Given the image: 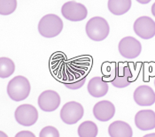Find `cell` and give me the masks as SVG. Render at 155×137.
I'll return each mask as SVG.
<instances>
[{
    "instance_id": "1",
    "label": "cell",
    "mask_w": 155,
    "mask_h": 137,
    "mask_svg": "<svg viewBox=\"0 0 155 137\" xmlns=\"http://www.w3.org/2000/svg\"><path fill=\"white\" fill-rule=\"evenodd\" d=\"M30 90L31 86L29 80L22 75L15 76L7 85V94L9 97L15 102L25 100L29 96Z\"/></svg>"
},
{
    "instance_id": "2",
    "label": "cell",
    "mask_w": 155,
    "mask_h": 137,
    "mask_svg": "<svg viewBox=\"0 0 155 137\" xmlns=\"http://www.w3.org/2000/svg\"><path fill=\"white\" fill-rule=\"evenodd\" d=\"M63 29V21L56 14L45 15L38 23L39 34L45 38L58 36Z\"/></svg>"
},
{
    "instance_id": "3",
    "label": "cell",
    "mask_w": 155,
    "mask_h": 137,
    "mask_svg": "<svg viewBox=\"0 0 155 137\" xmlns=\"http://www.w3.org/2000/svg\"><path fill=\"white\" fill-rule=\"evenodd\" d=\"M85 31L88 37L95 42H101L105 40L109 34V24L102 17H93L86 24Z\"/></svg>"
},
{
    "instance_id": "4",
    "label": "cell",
    "mask_w": 155,
    "mask_h": 137,
    "mask_svg": "<svg viewBox=\"0 0 155 137\" xmlns=\"http://www.w3.org/2000/svg\"><path fill=\"white\" fill-rule=\"evenodd\" d=\"M136 77L133 75L130 67L127 64L120 63L117 67L114 70L112 73L111 83L113 86L118 89H123L128 87L133 80H135Z\"/></svg>"
},
{
    "instance_id": "5",
    "label": "cell",
    "mask_w": 155,
    "mask_h": 137,
    "mask_svg": "<svg viewBox=\"0 0 155 137\" xmlns=\"http://www.w3.org/2000/svg\"><path fill=\"white\" fill-rule=\"evenodd\" d=\"M84 113V109L83 105L78 102L71 101L65 103L61 108L60 119L68 125H74L83 118Z\"/></svg>"
},
{
    "instance_id": "6",
    "label": "cell",
    "mask_w": 155,
    "mask_h": 137,
    "mask_svg": "<svg viewBox=\"0 0 155 137\" xmlns=\"http://www.w3.org/2000/svg\"><path fill=\"white\" fill-rule=\"evenodd\" d=\"M61 13L63 17L70 21H82L86 19L88 10L83 4L75 1H69L65 3L61 7Z\"/></svg>"
},
{
    "instance_id": "7",
    "label": "cell",
    "mask_w": 155,
    "mask_h": 137,
    "mask_svg": "<svg viewBox=\"0 0 155 137\" xmlns=\"http://www.w3.org/2000/svg\"><path fill=\"white\" fill-rule=\"evenodd\" d=\"M15 120L21 126H31L38 119V112L35 106L25 103L17 107L14 113Z\"/></svg>"
},
{
    "instance_id": "8",
    "label": "cell",
    "mask_w": 155,
    "mask_h": 137,
    "mask_svg": "<svg viewBox=\"0 0 155 137\" xmlns=\"http://www.w3.org/2000/svg\"><path fill=\"white\" fill-rule=\"evenodd\" d=\"M118 50L120 54L123 57L133 59L140 55L142 45L136 38L132 36H126L120 41Z\"/></svg>"
},
{
    "instance_id": "9",
    "label": "cell",
    "mask_w": 155,
    "mask_h": 137,
    "mask_svg": "<svg viewBox=\"0 0 155 137\" xmlns=\"http://www.w3.org/2000/svg\"><path fill=\"white\" fill-rule=\"evenodd\" d=\"M133 28L136 34L144 40L151 39L155 35V21L148 16H142L137 19Z\"/></svg>"
},
{
    "instance_id": "10",
    "label": "cell",
    "mask_w": 155,
    "mask_h": 137,
    "mask_svg": "<svg viewBox=\"0 0 155 137\" xmlns=\"http://www.w3.org/2000/svg\"><path fill=\"white\" fill-rule=\"evenodd\" d=\"M60 96L54 90H45L42 92L38 97V105L40 109L46 113L56 111L60 104Z\"/></svg>"
},
{
    "instance_id": "11",
    "label": "cell",
    "mask_w": 155,
    "mask_h": 137,
    "mask_svg": "<svg viewBox=\"0 0 155 137\" xmlns=\"http://www.w3.org/2000/svg\"><path fill=\"white\" fill-rule=\"evenodd\" d=\"M133 97L139 106H151L155 103V92L147 85L137 87L134 91Z\"/></svg>"
},
{
    "instance_id": "12",
    "label": "cell",
    "mask_w": 155,
    "mask_h": 137,
    "mask_svg": "<svg viewBox=\"0 0 155 137\" xmlns=\"http://www.w3.org/2000/svg\"><path fill=\"white\" fill-rule=\"evenodd\" d=\"M115 114L114 104L110 101L103 100L97 102L93 107V115L99 121L106 122L114 118Z\"/></svg>"
},
{
    "instance_id": "13",
    "label": "cell",
    "mask_w": 155,
    "mask_h": 137,
    "mask_svg": "<svg viewBox=\"0 0 155 137\" xmlns=\"http://www.w3.org/2000/svg\"><path fill=\"white\" fill-rule=\"evenodd\" d=\"M136 126L142 131H149L155 128V113L153 110L139 111L135 116Z\"/></svg>"
},
{
    "instance_id": "14",
    "label": "cell",
    "mask_w": 155,
    "mask_h": 137,
    "mask_svg": "<svg viewBox=\"0 0 155 137\" xmlns=\"http://www.w3.org/2000/svg\"><path fill=\"white\" fill-rule=\"evenodd\" d=\"M87 89L91 96L95 98H99L107 94L109 87L107 81L104 80V78L97 76L90 80Z\"/></svg>"
},
{
    "instance_id": "15",
    "label": "cell",
    "mask_w": 155,
    "mask_h": 137,
    "mask_svg": "<svg viewBox=\"0 0 155 137\" xmlns=\"http://www.w3.org/2000/svg\"><path fill=\"white\" fill-rule=\"evenodd\" d=\"M108 134L111 137H132L133 131L127 122L117 120L110 124Z\"/></svg>"
},
{
    "instance_id": "16",
    "label": "cell",
    "mask_w": 155,
    "mask_h": 137,
    "mask_svg": "<svg viewBox=\"0 0 155 137\" xmlns=\"http://www.w3.org/2000/svg\"><path fill=\"white\" fill-rule=\"evenodd\" d=\"M131 0H108V9L114 15H123L130 11Z\"/></svg>"
},
{
    "instance_id": "17",
    "label": "cell",
    "mask_w": 155,
    "mask_h": 137,
    "mask_svg": "<svg viewBox=\"0 0 155 137\" xmlns=\"http://www.w3.org/2000/svg\"><path fill=\"white\" fill-rule=\"evenodd\" d=\"M77 132L79 137H96L98 133V128L93 121L88 120L79 126Z\"/></svg>"
},
{
    "instance_id": "18",
    "label": "cell",
    "mask_w": 155,
    "mask_h": 137,
    "mask_svg": "<svg viewBox=\"0 0 155 137\" xmlns=\"http://www.w3.org/2000/svg\"><path fill=\"white\" fill-rule=\"evenodd\" d=\"M15 71V64L11 58L0 57V78L5 79L13 74Z\"/></svg>"
},
{
    "instance_id": "19",
    "label": "cell",
    "mask_w": 155,
    "mask_h": 137,
    "mask_svg": "<svg viewBox=\"0 0 155 137\" xmlns=\"http://www.w3.org/2000/svg\"><path fill=\"white\" fill-rule=\"evenodd\" d=\"M17 8V0H0V15H10Z\"/></svg>"
},
{
    "instance_id": "20",
    "label": "cell",
    "mask_w": 155,
    "mask_h": 137,
    "mask_svg": "<svg viewBox=\"0 0 155 137\" xmlns=\"http://www.w3.org/2000/svg\"><path fill=\"white\" fill-rule=\"evenodd\" d=\"M39 137H60V132L54 126H47L40 131Z\"/></svg>"
},
{
    "instance_id": "21",
    "label": "cell",
    "mask_w": 155,
    "mask_h": 137,
    "mask_svg": "<svg viewBox=\"0 0 155 137\" xmlns=\"http://www.w3.org/2000/svg\"><path fill=\"white\" fill-rule=\"evenodd\" d=\"M86 77H87V76H83L81 79L74 80V81H72V82H68V81H66V82H64V85H65L68 89L72 90H78V89L82 88L84 85V83H85V81H86Z\"/></svg>"
},
{
    "instance_id": "22",
    "label": "cell",
    "mask_w": 155,
    "mask_h": 137,
    "mask_svg": "<svg viewBox=\"0 0 155 137\" xmlns=\"http://www.w3.org/2000/svg\"><path fill=\"white\" fill-rule=\"evenodd\" d=\"M14 137H36V135L30 131L23 130V131H21V132L17 133Z\"/></svg>"
},
{
    "instance_id": "23",
    "label": "cell",
    "mask_w": 155,
    "mask_h": 137,
    "mask_svg": "<svg viewBox=\"0 0 155 137\" xmlns=\"http://www.w3.org/2000/svg\"><path fill=\"white\" fill-rule=\"evenodd\" d=\"M138 3H140V4H142V5H146V4H148V3H150L152 0H137Z\"/></svg>"
},
{
    "instance_id": "24",
    "label": "cell",
    "mask_w": 155,
    "mask_h": 137,
    "mask_svg": "<svg viewBox=\"0 0 155 137\" xmlns=\"http://www.w3.org/2000/svg\"><path fill=\"white\" fill-rule=\"evenodd\" d=\"M152 13H153V15L155 17V2L154 4L153 5V6H152Z\"/></svg>"
},
{
    "instance_id": "25",
    "label": "cell",
    "mask_w": 155,
    "mask_h": 137,
    "mask_svg": "<svg viewBox=\"0 0 155 137\" xmlns=\"http://www.w3.org/2000/svg\"><path fill=\"white\" fill-rule=\"evenodd\" d=\"M0 137H8V135L5 133H4L3 131H0Z\"/></svg>"
},
{
    "instance_id": "26",
    "label": "cell",
    "mask_w": 155,
    "mask_h": 137,
    "mask_svg": "<svg viewBox=\"0 0 155 137\" xmlns=\"http://www.w3.org/2000/svg\"><path fill=\"white\" fill-rule=\"evenodd\" d=\"M143 137H155V133H153V134H148V135H145Z\"/></svg>"
},
{
    "instance_id": "27",
    "label": "cell",
    "mask_w": 155,
    "mask_h": 137,
    "mask_svg": "<svg viewBox=\"0 0 155 137\" xmlns=\"http://www.w3.org/2000/svg\"><path fill=\"white\" fill-rule=\"evenodd\" d=\"M154 85H155V80H154Z\"/></svg>"
}]
</instances>
